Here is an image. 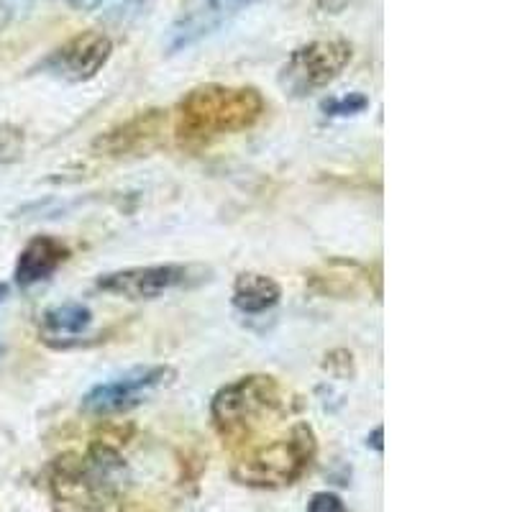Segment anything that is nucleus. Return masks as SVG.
<instances>
[{
  "label": "nucleus",
  "instance_id": "obj_18",
  "mask_svg": "<svg viewBox=\"0 0 512 512\" xmlns=\"http://www.w3.org/2000/svg\"><path fill=\"white\" fill-rule=\"evenodd\" d=\"M0 354H3V346H0Z\"/></svg>",
  "mask_w": 512,
  "mask_h": 512
},
{
  "label": "nucleus",
  "instance_id": "obj_11",
  "mask_svg": "<svg viewBox=\"0 0 512 512\" xmlns=\"http://www.w3.org/2000/svg\"><path fill=\"white\" fill-rule=\"evenodd\" d=\"M282 287L259 272H241L233 282V305L246 315H259L280 303Z\"/></svg>",
  "mask_w": 512,
  "mask_h": 512
},
{
  "label": "nucleus",
  "instance_id": "obj_2",
  "mask_svg": "<svg viewBox=\"0 0 512 512\" xmlns=\"http://www.w3.org/2000/svg\"><path fill=\"white\" fill-rule=\"evenodd\" d=\"M315 433L308 423H297L285 438L256 448L233 466V479L246 487L274 489L297 482L315 459Z\"/></svg>",
  "mask_w": 512,
  "mask_h": 512
},
{
  "label": "nucleus",
  "instance_id": "obj_14",
  "mask_svg": "<svg viewBox=\"0 0 512 512\" xmlns=\"http://www.w3.org/2000/svg\"><path fill=\"white\" fill-rule=\"evenodd\" d=\"M308 512H349L344 500L333 492H315L308 502Z\"/></svg>",
  "mask_w": 512,
  "mask_h": 512
},
{
  "label": "nucleus",
  "instance_id": "obj_15",
  "mask_svg": "<svg viewBox=\"0 0 512 512\" xmlns=\"http://www.w3.org/2000/svg\"><path fill=\"white\" fill-rule=\"evenodd\" d=\"M75 11H95L98 6H103L105 0H67Z\"/></svg>",
  "mask_w": 512,
  "mask_h": 512
},
{
  "label": "nucleus",
  "instance_id": "obj_12",
  "mask_svg": "<svg viewBox=\"0 0 512 512\" xmlns=\"http://www.w3.org/2000/svg\"><path fill=\"white\" fill-rule=\"evenodd\" d=\"M367 108H369V98L361 93H349V95H341V98H328L323 100V105H320V111L333 118L356 116V113L367 111Z\"/></svg>",
  "mask_w": 512,
  "mask_h": 512
},
{
  "label": "nucleus",
  "instance_id": "obj_16",
  "mask_svg": "<svg viewBox=\"0 0 512 512\" xmlns=\"http://www.w3.org/2000/svg\"><path fill=\"white\" fill-rule=\"evenodd\" d=\"M382 436H384V431H382V428H374V431H372V436L367 438V443H369V446L374 448V451H384Z\"/></svg>",
  "mask_w": 512,
  "mask_h": 512
},
{
  "label": "nucleus",
  "instance_id": "obj_13",
  "mask_svg": "<svg viewBox=\"0 0 512 512\" xmlns=\"http://www.w3.org/2000/svg\"><path fill=\"white\" fill-rule=\"evenodd\" d=\"M24 146H26V136L21 128L11 126V123L0 126V167H3V164L16 162V159H21V154H24Z\"/></svg>",
  "mask_w": 512,
  "mask_h": 512
},
{
  "label": "nucleus",
  "instance_id": "obj_10",
  "mask_svg": "<svg viewBox=\"0 0 512 512\" xmlns=\"http://www.w3.org/2000/svg\"><path fill=\"white\" fill-rule=\"evenodd\" d=\"M93 326V310L82 303H62L41 315V338L52 349H70Z\"/></svg>",
  "mask_w": 512,
  "mask_h": 512
},
{
  "label": "nucleus",
  "instance_id": "obj_7",
  "mask_svg": "<svg viewBox=\"0 0 512 512\" xmlns=\"http://www.w3.org/2000/svg\"><path fill=\"white\" fill-rule=\"evenodd\" d=\"M111 54V36L103 34V31H82V34L72 36L70 41H64L59 49H54L41 62V70L64 82H88L98 77Z\"/></svg>",
  "mask_w": 512,
  "mask_h": 512
},
{
  "label": "nucleus",
  "instance_id": "obj_3",
  "mask_svg": "<svg viewBox=\"0 0 512 512\" xmlns=\"http://www.w3.org/2000/svg\"><path fill=\"white\" fill-rule=\"evenodd\" d=\"M282 408L280 384L267 374H251L226 384L210 405L218 433L228 441L244 438Z\"/></svg>",
  "mask_w": 512,
  "mask_h": 512
},
{
  "label": "nucleus",
  "instance_id": "obj_9",
  "mask_svg": "<svg viewBox=\"0 0 512 512\" xmlns=\"http://www.w3.org/2000/svg\"><path fill=\"white\" fill-rule=\"evenodd\" d=\"M70 256V249L54 236H34L24 251L18 254L16 264V282L21 287L39 285V282L49 280Z\"/></svg>",
  "mask_w": 512,
  "mask_h": 512
},
{
  "label": "nucleus",
  "instance_id": "obj_8",
  "mask_svg": "<svg viewBox=\"0 0 512 512\" xmlns=\"http://www.w3.org/2000/svg\"><path fill=\"white\" fill-rule=\"evenodd\" d=\"M251 3H256V0H208L203 8H198L195 13L185 16L169 29V54L182 52V49L192 47L195 41L210 36L213 31L221 29L223 24H228L236 13L244 11L246 6H251Z\"/></svg>",
  "mask_w": 512,
  "mask_h": 512
},
{
  "label": "nucleus",
  "instance_id": "obj_6",
  "mask_svg": "<svg viewBox=\"0 0 512 512\" xmlns=\"http://www.w3.org/2000/svg\"><path fill=\"white\" fill-rule=\"evenodd\" d=\"M205 280V269L192 264H157V267H131L98 277V290L126 300H157L180 287Z\"/></svg>",
  "mask_w": 512,
  "mask_h": 512
},
{
  "label": "nucleus",
  "instance_id": "obj_1",
  "mask_svg": "<svg viewBox=\"0 0 512 512\" xmlns=\"http://www.w3.org/2000/svg\"><path fill=\"white\" fill-rule=\"evenodd\" d=\"M267 111L262 93L254 88L200 85L177 105L175 131L182 141L203 144L226 134H239L254 126Z\"/></svg>",
  "mask_w": 512,
  "mask_h": 512
},
{
  "label": "nucleus",
  "instance_id": "obj_5",
  "mask_svg": "<svg viewBox=\"0 0 512 512\" xmlns=\"http://www.w3.org/2000/svg\"><path fill=\"white\" fill-rule=\"evenodd\" d=\"M177 372L167 364H154V367H134L123 372L121 377H113L111 382H103L82 397V413L88 415H118L139 408L154 392L169 387L175 382Z\"/></svg>",
  "mask_w": 512,
  "mask_h": 512
},
{
  "label": "nucleus",
  "instance_id": "obj_17",
  "mask_svg": "<svg viewBox=\"0 0 512 512\" xmlns=\"http://www.w3.org/2000/svg\"><path fill=\"white\" fill-rule=\"evenodd\" d=\"M6 297H8V285H3V282H0V303H3Z\"/></svg>",
  "mask_w": 512,
  "mask_h": 512
},
{
  "label": "nucleus",
  "instance_id": "obj_4",
  "mask_svg": "<svg viewBox=\"0 0 512 512\" xmlns=\"http://www.w3.org/2000/svg\"><path fill=\"white\" fill-rule=\"evenodd\" d=\"M354 49L349 41H310L295 49L280 70V85L292 98H308L328 88L349 67Z\"/></svg>",
  "mask_w": 512,
  "mask_h": 512
}]
</instances>
